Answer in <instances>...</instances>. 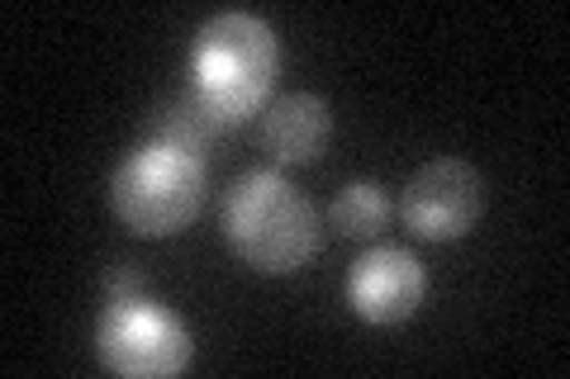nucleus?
<instances>
[{"mask_svg": "<svg viewBox=\"0 0 570 379\" xmlns=\"http://www.w3.org/2000/svg\"><path fill=\"white\" fill-rule=\"evenodd\" d=\"M190 96L205 104L219 129H243L266 114L281 77V39L272 24L247 10H224L195 29Z\"/></svg>", "mask_w": 570, "mask_h": 379, "instance_id": "nucleus-1", "label": "nucleus"}, {"mask_svg": "<svg viewBox=\"0 0 570 379\" xmlns=\"http://www.w3.org/2000/svg\"><path fill=\"white\" fill-rule=\"evenodd\" d=\"M224 242L257 276H295L324 247V219L281 171H247L224 195Z\"/></svg>", "mask_w": 570, "mask_h": 379, "instance_id": "nucleus-2", "label": "nucleus"}, {"mask_svg": "<svg viewBox=\"0 0 570 379\" xmlns=\"http://www.w3.org/2000/svg\"><path fill=\"white\" fill-rule=\"evenodd\" d=\"M209 167L171 142H142L110 176V209L134 238H176L205 209Z\"/></svg>", "mask_w": 570, "mask_h": 379, "instance_id": "nucleus-3", "label": "nucleus"}, {"mask_svg": "<svg viewBox=\"0 0 570 379\" xmlns=\"http://www.w3.org/2000/svg\"><path fill=\"white\" fill-rule=\"evenodd\" d=\"M195 341L181 313L148 295L105 299L96 318V360L129 379H171L190 366Z\"/></svg>", "mask_w": 570, "mask_h": 379, "instance_id": "nucleus-4", "label": "nucleus"}, {"mask_svg": "<svg viewBox=\"0 0 570 379\" xmlns=\"http://www.w3.org/2000/svg\"><path fill=\"white\" fill-rule=\"evenodd\" d=\"M485 213V176L466 157H433L409 176L400 219L423 242H461Z\"/></svg>", "mask_w": 570, "mask_h": 379, "instance_id": "nucleus-5", "label": "nucleus"}, {"mask_svg": "<svg viewBox=\"0 0 570 379\" xmlns=\"http://www.w3.org/2000/svg\"><path fill=\"white\" fill-rule=\"evenodd\" d=\"M428 299V270L409 247H371L347 270V303L371 328H400Z\"/></svg>", "mask_w": 570, "mask_h": 379, "instance_id": "nucleus-6", "label": "nucleus"}, {"mask_svg": "<svg viewBox=\"0 0 570 379\" xmlns=\"http://www.w3.org/2000/svg\"><path fill=\"white\" fill-rule=\"evenodd\" d=\"M328 138H333V110L328 100L309 96V90L272 100L262 114V152L276 167H305V161H314L328 148Z\"/></svg>", "mask_w": 570, "mask_h": 379, "instance_id": "nucleus-7", "label": "nucleus"}, {"mask_svg": "<svg viewBox=\"0 0 570 379\" xmlns=\"http://www.w3.org/2000/svg\"><path fill=\"white\" fill-rule=\"evenodd\" d=\"M390 219H395V205H390L385 186H376V180H352V186L337 190L328 209L333 232L347 242H376L390 228Z\"/></svg>", "mask_w": 570, "mask_h": 379, "instance_id": "nucleus-8", "label": "nucleus"}, {"mask_svg": "<svg viewBox=\"0 0 570 379\" xmlns=\"http://www.w3.org/2000/svg\"><path fill=\"white\" fill-rule=\"evenodd\" d=\"M219 133H224V129L209 119V110L190 96V90H186V96H176L171 104H163V110L153 114V138H157V142H171V148H186V152H195V157H205V148H209V142L219 138Z\"/></svg>", "mask_w": 570, "mask_h": 379, "instance_id": "nucleus-9", "label": "nucleus"}, {"mask_svg": "<svg viewBox=\"0 0 570 379\" xmlns=\"http://www.w3.org/2000/svg\"><path fill=\"white\" fill-rule=\"evenodd\" d=\"M129 295H142V270L129 261H115L105 270V299H129Z\"/></svg>", "mask_w": 570, "mask_h": 379, "instance_id": "nucleus-10", "label": "nucleus"}]
</instances>
